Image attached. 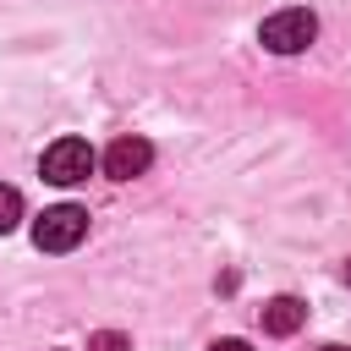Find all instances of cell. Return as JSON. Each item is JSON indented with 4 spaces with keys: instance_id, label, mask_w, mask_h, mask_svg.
Instances as JSON below:
<instances>
[{
    "instance_id": "7",
    "label": "cell",
    "mask_w": 351,
    "mask_h": 351,
    "mask_svg": "<svg viewBox=\"0 0 351 351\" xmlns=\"http://www.w3.org/2000/svg\"><path fill=\"white\" fill-rule=\"evenodd\" d=\"M88 351H132V340L121 329H99V335H88Z\"/></svg>"
},
{
    "instance_id": "9",
    "label": "cell",
    "mask_w": 351,
    "mask_h": 351,
    "mask_svg": "<svg viewBox=\"0 0 351 351\" xmlns=\"http://www.w3.org/2000/svg\"><path fill=\"white\" fill-rule=\"evenodd\" d=\"M318 351H346V346H318Z\"/></svg>"
},
{
    "instance_id": "8",
    "label": "cell",
    "mask_w": 351,
    "mask_h": 351,
    "mask_svg": "<svg viewBox=\"0 0 351 351\" xmlns=\"http://www.w3.org/2000/svg\"><path fill=\"white\" fill-rule=\"evenodd\" d=\"M208 351H252V346H247V340H214Z\"/></svg>"
},
{
    "instance_id": "6",
    "label": "cell",
    "mask_w": 351,
    "mask_h": 351,
    "mask_svg": "<svg viewBox=\"0 0 351 351\" xmlns=\"http://www.w3.org/2000/svg\"><path fill=\"white\" fill-rule=\"evenodd\" d=\"M16 219H22V192L16 186H0V236L16 230Z\"/></svg>"
},
{
    "instance_id": "2",
    "label": "cell",
    "mask_w": 351,
    "mask_h": 351,
    "mask_svg": "<svg viewBox=\"0 0 351 351\" xmlns=\"http://www.w3.org/2000/svg\"><path fill=\"white\" fill-rule=\"evenodd\" d=\"M82 236H88V208H77V203H55L33 219V247L38 252H71Z\"/></svg>"
},
{
    "instance_id": "4",
    "label": "cell",
    "mask_w": 351,
    "mask_h": 351,
    "mask_svg": "<svg viewBox=\"0 0 351 351\" xmlns=\"http://www.w3.org/2000/svg\"><path fill=\"white\" fill-rule=\"evenodd\" d=\"M148 165H154V143L148 137H115L104 148V176L110 181H137Z\"/></svg>"
},
{
    "instance_id": "10",
    "label": "cell",
    "mask_w": 351,
    "mask_h": 351,
    "mask_svg": "<svg viewBox=\"0 0 351 351\" xmlns=\"http://www.w3.org/2000/svg\"><path fill=\"white\" fill-rule=\"evenodd\" d=\"M346 280H351V263H346Z\"/></svg>"
},
{
    "instance_id": "5",
    "label": "cell",
    "mask_w": 351,
    "mask_h": 351,
    "mask_svg": "<svg viewBox=\"0 0 351 351\" xmlns=\"http://www.w3.org/2000/svg\"><path fill=\"white\" fill-rule=\"evenodd\" d=\"M302 324H307V307H302L296 296H274V302L263 307V329H269V335H296Z\"/></svg>"
},
{
    "instance_id": "1",
    "label": "cell",
    "mask_w": 351,
    "mask_h": 351,
    "mask_svg": "<svg viewBox=\"0 0 351 351\" xmlns=\"http://www.w3.org/2000/svg\"><path fill=\"white\" fill-rule=\"evenodd\" d=\"M313 38H318V16L307 5H285V11L263 16V27H258V44L274 55H302Z\"/></svg>"
},
{
    "instance_id": "3",
    "label": "cell",
    "mask_w": 351,
    "mask_h": 351,
    "mask_svg": "<svg viewBox=\"0 0 351 351\" xmlns=\"http://www.w3.org/2000/svg\"><path fill=\"white\" fill-rule=\"evenodd\" d=\"M93 165H99V154H93L82 137H60V143H49L44 159H38L44 181H55V186H77V181H88Z\"/></svg>"
}]
</instances>
